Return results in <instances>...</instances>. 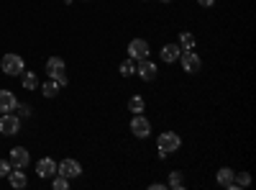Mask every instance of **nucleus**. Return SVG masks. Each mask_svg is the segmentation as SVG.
<instances>
[{
    "instance_id": "obj_1",
    "label": "nucleus",
    "mask_w": 256,
    "mask_h": 190,
    "mask_svg": "<svg viewBox=\"0 0 256 190\" xmlns=\"http://www.w3.org/2000/svg\"><path fill=\"white\" fill-rule=\"evenodd\" d=\"M0 70H3L6 75H10V77H20V72L26 70V62L18 54H6L3 59H0Z\"/></svg>"
},
{
    "instance_id": "obj_2",
    "label": "nucleus",
    "mask_w": 256,
    "mask_h": 190,
    "mask_svg": "<svg viewBox=\"0 0 256 190\" xmlns=\"http://www.w3.org/2000/svg\"><path fill=\"white\" fill-rule=\"evenodd\" d=\"M177 62L182 65V70H184L187 75H195V72L202 70V59H200V54H198L195 49H184V52L180 54Z\"/></svg>"
},
{
    "instance_id": "obj_3",
    "label": "nucleus",
    "mask_w": 256,
    "mask_h": 190,
    "mask_svg": "<svg viewBox=\"0 0 256 190\" xmlns=\"http://www.w3.org/2000/svg\"><path fill=\"white\" fill-rule=\"evenodd\" d=\"M180 146H182V139L177 131H162L159 139H156V149L166 152V154H172V152H180Z\"/></svg>"
},
{
    "instance_id": "obj_4",
    "label": "nucleus",
    "mask_w": 256,
    "mask_h": 190,
    "mask_svg": "<svg viewBox=\"0 0 256 190\" xmlns=\"http://www.w3.org/2000/svg\"><path fill=\"white\" fill-rule=\"evenodd\" d=\"M148 54H152V47H148L146 39H131L128 41V57H131L134 62L148 59Z\"/></svg>"
},
{
    "instance_id": "obj_5",
    "label": "nucleus",
    "mask_w": 256,
    "mask_h": 190,
    "mask_svg": "<svg viewBox=\"0 0 256 190\" xmlns=\"http://www.w3.org/2000/svg\"><path fill=\"white\" fill-rule=\"evenodd\" d=\"M131 134L136 139H148V136H152V121H148L144 113H136L131 118Z\"/></svg>"
},
{
    "instance_id": "obj_6",
    "label": "nucleus",
    "mask_w": 256,
    "mask_h": 190,
    "mask_svg": "<svg viewBox=\"0 0 256 190\" xmlns=\"http://www.w3.org/2000/svg\"><path fill=\"white\" fill-rule=\"evenodd\" d=\"M136 75L144 82H154L159 77V65H154L152 59H141V62H136Z\"/></svg>"
},
{
    "instance_id": "obj_7",
    "label": "nucleus",
    "mask_w": 256,
    "mask_h": 190,
    "mask_svg": "<svg viewBox=\"0 0 256 190\" xmlns=\"http://www.w3.org/2000/svg\"><path fill=\"white\" fill-rule=\"evenodd\" d=\"M18 131H20V116H16V113H3L0 116V134L13 136Z\"/></svg>"
},
{
    "instance_id": "obj_8",
    "label": "nucleus",
    "mask_w": 256,
    "mask_h": 190,
    "mask_svg": "<svg viewBox=\"0 0 256 190\" xmlns=\"http://www.w3.org/2000/svg\"><path fill=\"white\" fill-rule=\"evenodd\" d=\"M8 159L13 167H18V170H26V167L31 164V154L26 146H13V149L8 152Z\"/></svg>"
},
{
    "instance_id": "obj_9",
    "label": "nucleus",
    "mask_w": 256,
    "mask_h": 190,
    "mask_svg": "<svg viewBox=\"0 0 256 190\" xmlns=\"http://www.w3.org/2000/svg\"><path fill=\"white\" fill-rule=\"evenodd\" d=\"M56 172L59 175H64V177H67V180H74V177H80L82 175V164L77 162V159H62L59 164H56Z\"/></svg>"
},
{
    "instance_id": "obj_10",
    "label": "nucleus",
    "mask_w": 256,
    "mask_h": 190,
    "mask_svg": "<svg viewBox=\"0 0 256 190\" xmlns=\"http://www.w3.org/2000/svg\"><path fill=\"white\" fill-rule=\"evenodd\" d=\"M180 54H182V49H180L177 41H172V44H164V47L159 49V57H162V62H166V65H174V62L180 59Z\"/></svg>"
},
{
    "instance_id": "obj_11",
    "label": "nucleus",
    "mask_w": 256,
    "mask_h": 190,
    "mask_svg": "<svg viewBox=\"0 0 256 190\" xmlns=\"http://www.w3.org/2000/svg\"><path fill=\"white\" fill-rule=\"evenodd\" d=\"M216 180L220 187H228V190H236V170H230V167H220V170L216 172Z\"/></svg>"
},
{
    "instance_id": "obj_12",
    "label": "nucleus",
    "mask_w": 256,
    "mask_h": 190,
    "mask_svg": "<svg viewBox=\"0 0 256 190\" xmlns=\"http://www.w3.org/2000/svg\"><path fill=\"white\" fill-rule=\"evenodd\" d=\"M36 172H38V177H54L56 175V162L52 159V157H44V159H38L36 162Z\"/></svg>"
},
{
    "instance_id": "obj_13",
    "label": "nucleus",
    "mask_w": 256,
    "mask_h": 190,
    "mask_svg": "<svg viewBox=\"0 0 256 190\" xmlns=\"http://www.w3.org/2000/svg\"><path fill=\"white\" fill-rule=\"evenodd\" d=\"M18 108V100L10 90H0V113H13Z\"/></svg>"
},
{
    "instance_id": "obj_14",
    "label": "nucleus",
    "mask_w": 256,
    "mask_h": 190,
    "mask_svg": "<svg viewBox=\"0 0 256 190\" xmlns=\"http://www.w3.org/2000/svg\"><path fill=\"white\" fill-rule=\"evenodd\" d=\"M64 70H67V65H64V59L62 57H49L46 59V75L54 80L59 72H64Z\"/></svg>"
},
{
    "instance_id": "obj_15",
    "label": "nucleus",
    "mask_w": 256,
    "mask_h": 190,
    "mask_svg": "<svg viewBox=\"0 0 256 190\" xmlns=\"http://www.w3.org/2000/svg\"><path fill=\"white\" fill-rule=\"evenodd\" d=\"M8 182H10V187L20 190V187H26V185H28V177H26V172H20L18 167H13V170L8 172Z\"/></svg>"
},
{
    "instance_id": "obj_16",
    "label": "nucleus",
    "mask_w": 256,
    "mask_h": 190,
    "mask_svg": "<svg viewBox=\"0 0 256 190\" xmlns=\"http://www.w3.org/2000/svg\"><path fill=\"white\" fill-rule=\"evenodd\" d=\"M20 82H24L26 90H36V88L41 85L38 77H36V72H31V70H24V72H20Z\"/></svg>"
},
{
    "instance_id": "obj_17",
    "label": "nucleus",
    "mask_w": 256,
    "mask_h": 190,
    "mask_svg": "<svg viewBox=\"0 0 256 190\" xmlns=\"http://www.w3.org/2000/svg\"><path fill=\"white\" fill-rule=\"evenodd\" d=\"M128 111H131L134 116L136 113H144L146 111V100L141 95H131V98H128Z\"/></svg>"
},
{
    "instance_id": "obj_18",
    "label": "nucleus",
    "mask_w": 256,
    "mask_h": 190,
    "mask_svg": "<svg viewBox=\"0 0 256 190\" xmlns=\"http://www.w3.org/2000/svg\"><path fill=\"white\" fill-rule=\"evenodd\" d=\"M166 187L182 190V187H184V175H182L180 170H172V172H169V180H166Z\"/></svg>"
},
{
    "instance_id": "obj_19",
    "label": "nucleus",
    "mask_w": 256,
    "mask_h": 190,
    "mask_svg": "<svg viewBox=\"0 0 256 190\" xmlns=\"http://www.w3.org/2000/svg\"><path fill=\"white\" fill-rule=\"evenodd\" d=\"M38 88H41V95H44V98H56V93H59V82L49 77V82H44V85H38Z\"/></svg>"
},
{
    "instance_id": "obj_20",
    "label": "nucleus",
    "mask_w": 256,
    "mask_h": 190,
    "mask_svg": "<svg viewBox=\"0 0 256 190\" xmlns=\"http://www.w3.org/2000/svg\"><path fill=\"white\" fill-rule=\"evenodd\" d=\"M118 72H120V77H134V75H136V62H134L131 57L123 59L120 67H118Z\"/></svg>"
},
{
    "instance_id": "obj_21",
    "label": "nucleus",
    "mask_w": 256,
    "mask_h": 190,
    "mask_svg": "<svg viewBox=\"0 0 256 190\" xmlns=\"http://www.w3.org/2000/svg\"><path fill=\"white\" fill-rule=\"evenodd\" d=\"M177 44H180V49H182V52H184V49H195V36H192L190 31H182Z\"/></svg>"
},
{
    "instance_id": "obj_22",
    "label": "nucleus",
    "mask_w": 256,
    "mask_h": 190,
    "mask_svg": "<svg viewBox=\"0 0 256 190\" xmlns=\"http://www.w3.org/2000/svg\"><path fill=\"white\" fill-rule=\"evenodd\" d=\"M52 187H54V190H67V187H70V180L56 172V175L52 177Z\"/></svg>"
},
{
    "instance_id": "obj_23",
    "label": "nucleus",
    "mask_w": 256,
    "mask_h": 190,
    "mask_svg": "<svg viewBox=\"0 0 256 190\" xmlns=\"http://www.w3.org/2000/svg\"><path fill=\"white\" fill-rule=\"evenodd\" d=\"M233 182H236V190L248 187V185H251V175H248V172H236V180H233Z\"/></svg>"
},
{
    "instance_id": "obj_24",
    "label": "nucleus",
    "mask_w": 256,
    "mask_h": 190,
    "mask_svg": "<svg viewBox=\"0 0 256 190\" xmlns=\"http://www.w3.org/2000/svg\"><path fill=\"white\" fill-rule=\"evenodd\" d=\"M18 116L20 118H31V113H34V108H31V105H26V103H18Z\"/></svg>"
},
{
    "instance_id": "obj_25",
    "label": "nucleus",
    "mask_w": 256,
    "mask_h": 190,
    "mask_svg": "<svg viewBox=\"0 0 256 190\" xmlns=\"http://www.w3.org/2000/svg\"><path fill=\"white\" fill-rule=\"evenodd\" d=\"M13 170V164L10 159H0V177H8V172Z\"/></svg>"
},
{
    "instance_id": "obj_26",
    "label": "nucleus",
    "mask_w": 256,
    "mask_h": 190,
    "mask_svg": "<svg viewBox=\"0 0 256 190\" xmlns=\"http://www.w3.org/2000/svg\"><path fill=\"white\" fill-rule=\"evenodd\" d=\"M54 80L59 82V88H64V85H67V82H70V77H67V72H59V75H56Z\"/></svg>"
},
{
    "instance_id": "obj_27",
    "label": "nucleus",
    "mask_w": 256,
    "mask_h": 190,
    "mask_svg": "<svg viewBox=\"0 0 256 190\" xmlns=\"http://www.w3.org/2000/svg\"><path fill=\"white\" fill-rule=\"evenodd\" d=\"M166 187V182H152L148 185V190H164Z\"/></svg>"
},
{
    "instance_id": "obj_28",
    "label": "nucleus",
    "mask_w": 256,
    "mask_h": 190,
    "mask_svg": "<svg viewBox=\"0 0 256 190\" xmlns=\"http://www.w3.org/2000/svg\"><path fill=\"white\" fill-rule=\"evenodd\" d=\"M198 3H200L202 8H212V3H216V0H198Z\"/></svg>"
},
{
    "instance_id": "obj_29",
    "label": "nucleus",
    "mask_w": 256,
    "mask_h": 190,
    "mask_svg": "<svg viewBox=\"0 0 256 190\" xmlns=\"http://www.w3.org/2000/svg\"><path fill=\"white\" fill-rule=\"evenodd\" d=\"M74 3V0H64V6H72Z\"/></svg>"
},
{
    "instance_id": "obj_30",
    "label": "nucleus",
    "mask_w": 256,
    "mask_h": 190,
    "mask_svg": "<svg viewBox=\"0 0 256 190\" xmlns=\"http://www.w3.org/2000/svg\"><path fill=\"white\" fill-rule=\"evenodd\" d=\"M159 3H172V0H159Z\"/></svg>"
},
{
    "instance_id": "obj_31",
    "label": "nucleus",
    "mask_w": 256,
    "mask_h": 190,
    "mask_svg": "<svg viewBox=\"0 0 256 190\" xmlns=\"http://www.w3.org/2000/svg\"><path fill=\"white\" fill-rule=\"evenodd\" d=\"M82 3H90V0H82Z\"/></svg>"
}]
</instances>
